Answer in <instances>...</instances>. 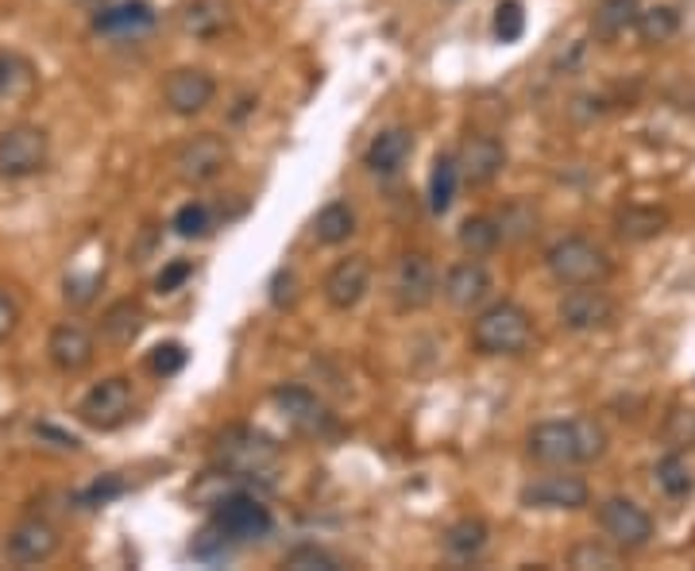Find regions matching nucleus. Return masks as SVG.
<instances>
[{
	"label": "nucleus",
	"instance_id": "58836bf2",
	"mask_svg": "<svg viewBox=\"0 0 695 571\" xmlns=\"http://www.w3.org/2000/svg\"><path fill=\"white\" fill-rule=\"evenodd\" d=\"M283 568H294V571H337L340 560L333 557V552L317 549V544H302V549L286 552Z\"/></svg>",
	"mask_w": 695,
	"mask_h": 571
},
{
	"label": "nucleus",
	"instance_id": "423d86ee",
	"mask_svg": "<svg viewBox=\"0 0 695 571\" xmlns=\"http://www.w3.org/2000/svg\"><path fill=\"white\" fill-rule=\"evenodd\" d=\"M209 521L221 529L224 541H229V544L263 541V537L275 529V518H271V510L255 495H248V490H236V495L221 498V503L213 506V518H209Z\"/></svg>",
	"mask_w": 695,
	"mask_h": 571
},
{
	"label": "nucleus",
	"instance_id": "cd10ccee",
	"mask_svg": "<svg viewBox=\"0 0 695 571\" xmlns=\"http://www.w3.org/2000/svg\"><path fill=\"white\" fill-rule=\"evenodd\" d=\"M487 537H491V529L483 518H460V521H452L449 533H444V549H449L456 560H472L487 549Z\"/></svg>",
	"mask_w": 695,
	"mask_h": 571
},
{
	"label": "nucleus",
	"instance_id": "f704fd0d",
	"mask_svg": "<svg viewBox=\"0 0 695 571\" xmlns=\"http://www.w3.org/2000/svg\"><path fill=\"white\" fill-rule=\"evenodd\" d=\"M568 564L580 568V571H591V568H619V564H622V549H614L611 541H607V544L583 541V544H576V549L568 552Z\"/></svg>",
	"mask_w": 695,
	"mask_h": 571
},
{
	"label": "nucleus",
	"instance_id": "c85d7f7f",
	"mask_svg": "<svg viewBox=\"0 0 695 571\" xmlns=\"http://www.w3.org/2000/svg\"><path fill=\"white\" fill-rule=\"evenodd\" d=\"M460 190V170H456V155H436L433 175H429V209L436 216H444L456 201Z\"/></svg>",
	"mask_w": 695,
	"mask_h": 571
},
{
	"label": "nucleus",
	"instance_id": "aec40b11",
	"mask_svg": "<svg viewBox=\"0 0 695 571\" xmlns=\"http://www.w3.org/2000/svg\"><path fill=\"white\" fill-rule=\"evenodd\" d=\"M271 402L283 410V417L291 421L298 433L317 436V433H325V429L333 425L325 402L314 394V390H306V387H275V390H271Z\"/></svg>",
	"mask_w": 695,
	"mask_h": 571
},
{
	"label": "nucleus",
	"instance_id": "a211bd4d",
	"mask_svg": "<svg viewBox=\"0 0 695 571\" xmlns=\"http://www.w3.org/2000/svg\"><path fill=\"white\" fill-rule=\"evenodd\" d=\"M367 289H371V260H367V255H348V260H340L322 283L325 302L337 313L356 309L367 297Z\"/></svg>",
	"mask_w": 695,
	"mask_h": 571
},
{
	"label": "nucleus",
	"instance_id": "393cba45",
	"mask_svg": "<svg viewBox=\"0 0 695 571\" xmlns=\"http://www.w3.org/2000/svg\"><path fill=\"white\" fill-rule=\"evenodd\" d=\"M638 12H642L638 0H599L596 12H591V31H596L599 43H614L634 28Z\"/></svg>",
	"mask_w": 695,
	"mask_h": 571
},
{
	"label": "nucleus",
	"instance_id": "a878e982",
	"mask_svg": "<svg viewBox=\"0 0 695 571\" xmlns=\"http://www.w3.org/2000/svg\"><path fill=\"white\" fill-rule=\"evenodd\" d=\"M356 236V209L348 201H329L322 213L314 216V240L325 247H340Z\"/></svg>",
	"mask_w": 695,
	"mask_h": 571
},
{
	"label": "nucleus",
	"instance_id": "2f4dec72",
	"mask_svg": "<svg viewBox=\"0 0 695 571\" xmlns=\"http://www.w3.org/2000/svg\"><path fill=\"white\" fill-rule=\"evenodd\" d=\"M498 232H503V244H522V240L537 236V209L529 201H510L498 213Z\"/></svg>",
	"mask_w": 695,
	"mask_h": 571
},
{
	"label": "nucleus",
	"instance_id": "ea45409f",
	"mask_svg": "<svg viewBox=\"0 0 695 571\" xmlns=\"http://www.w3.org/2000/svg\"><path fill=\"white\" fill-rule=\"evenodd\" d=\"M665 441L673 444V452H684L695 444V410H673L665 421Z\"/></svg>",
	"mask_w": 695,
	"mask_h": 571
},
{
	"label": "nucleus",
	"instance_id": "f3484780",
	"mask_svg": "<svg viewBox=\"0 0 695 571\" xmlns=\"http://www.w3.org/2000/svg\"><path fill=\"white\" fill-rule=\"evenodd\" d=\"M46 356L59 367L62 374H82L97 359V340H93L89 328L74 325V320H62L51 328V340H46Z\"/></svg>",
	"mask_w": 695,
	"mask_h": 571
},
{
	"label": "nucleus",
	"instance_id": "4c0bfd02",
	"mask_svg": "<svg viewBox=\"0 0 695 571\" xmlns=\"http://www.w3.org/2000/svg\"><path fill=\"white\" fill-rule=\"evenodd\" d=\"M186 359H190V351H186L178 340H167V343H159V348H151V356H147V371H151L155 379H170V374L182 371Z\"/></svg>",
	"mask_w": 695,
	"mask_h": 571
},
{
	"label": "nucleus",
	"instance_id": "6ab92c4d",
	"mask_svg": "<svg viewBox=\"0 0 695 571\" xmlns=\"http://www.w3.org/2000/svg\"><path fill=\"white\" fill-rule=\"evenodd\" d=\"M155 23H159V15H155V8L147 4V0H120V4L97 8L89 28L108 39H139L147 35Z\"/></svg>",
	"mask_w": 695,
	"mask_h": 571
},
{
	"label": "nucleus",
	"instance_id": "72a5a7b5",
	"mask_svg": "<svg viewBox=\"0 0 695 571\" xmlns=\"http://www.w3.org/2000/svg\"><path fill=\"white\" fill-rule=\"evenodd\" d=\"M170 229H175L182 240L209 236V232H213V209L201 205V201H186V205L175 213V221H170Z\"/></svg>",
	"mask_w": 695,
	"mask_h": 571
},
{
	"label": "nucleus",
	"instance_id": "2eb2a0df",
	"mask_svg": "<svg viewBox=\"0 0 695 571\" xmlns=\"http://www.w3.org/2000/svg\"><path fill=\"white\" fill-rule=\"evenodd\" d=\"M506 167V147L503 139L487 136V131H472V136H464V144H460L456 151V170H460V182L464 186H491L498 175H503Z\"/></svg>",
	"mask_w": 695,
	"mask_h": 571
},
{
	"label": "nucleus",
	"instance_id": "6e6552de",
	"mask_svg": "<svg viewBox=\"0 0 695 571\" xmlns=\"http://www.w3.org/2000/svg\"><path fill=\"white\" fill-rule=\"evenodd\" d=\"M232 162V147L224 136L217 131H198L190 136L175 155V175L182 178L186 186H206L213 178H221Z\"/></svg>",
	"mask_w": 695,
	"mask_h": 571
},
{
	"label": "nucleus",
	"instance_id": "1a4fd4ad",
	"mask_svg": "<svg viewBox=\"0 0 695 571\" xmlns=\"http://www.w3.org/2000/svg\"><path fill=\"white\" fill-rule=\"evenodd\" d=\"M596 518H599V529H603L607 541L622 552L645 549V544L653 541V533H657L650 510H642V506L630 503V498H607V503H599Z\"/></svg>",
	"mask_w": 695,
	"mask_h": 571
},
{
	"label": "nucleus",
	"instance_id": "37998d69",
	"mask_svg": "<svg viewBox=\"0 0 695 571\" xmlns=\"http://www.w3.org/2000/svg\"><path fill=\"white\" fill-rule=\"evenodd\" d=\"M271 302H275L278 309L298 302V275H294V271H278L275 283H271Z\"/></svg>",
	"mask_w": 695,
	"mask_h": 571
},
{
	"label": "nucleus",
	"instance_id": "b1692460",
	"mask_svg": "<svg viewBox=\"0 0 695 571\" xmlns=\"http://www.w3.org/2000/svg\"><path fill=\"white\" fill-rule=\"evenodd\" d=\"M35 66L23 54L0 51V105H23L35 97Z\"/></svg>",
	"mask_w": 695,
	"mask_h": 571
},
{
	"label": "nucleus",
	"instance_id": "f257e3e1",
	"mask_svg": "<svg viewBox=\"0 0 695 571\" xmlns=\"http://www.w3.org/2000/svg\"><path fill=\"white\" fill-rule=\"evenodd\" d=\"M607 452V429L591 417H565V421H541L529 429L526 456L541 467H583L603 459Z\"/></svg>",
	"mask_w": 695,
	"mask_h": 571
},
{
	"label": "nucleus",
	"instance_id": "c9c22d12",
	"mask_svg": "<svg viewBox=\"0 0 695 571\" xmlns=\"http://www.w3.org/2000/svg\"><path fill=\"white\" fill-rule=\"evenodd\" d=\"M101 283H105V271H70L66 283H62V297H66L74 309H82V305H89L93 297H97Z\"/></svg>",
	"mask_w": 695,
	"mask_h": 571
},
{
	"label": "nucleus",
	"instance_id": "412c9836",
	"mask_svg": "<svg viewBox=\"0 0 695 571\" xmlns=\"http://www.w3.org/2000/svg\"><path fill=\"white\" fill-rule=\"evenodd\" d=\"M410 155H413V131L402 128V124H394V128H382L379 136L367 144L364 167L379 178H390L410 162Z\"/></svg>",
	"mask_w": 695,
	"mask_h": 571
},
{
	"label": "nucleus",
	"instance_id": "79ce46f5",
	"mask_svg": "<svg viewBox=\"0 0 695 571\" xmlns=\"http://www.w3.org/2000/svg\"><path fill=\"white\" fill-rule=\"evenodd\" d=\"M190 275H193V263L190 260H175V263H167V267L159 271V278H155V289H159V294H175V289L182 286Z\"/></svg>",
	"mask_w": 695,
	"mask_h": 571
},
{
	"label": "nucleus",
	"instance_id": "9b49d317",
	"mask_svg": "<svg viewBox=\"0 0 695 571\" xmlns=\"http://www.w3.org/2000/svg\"><path fill=\"white\" fill-rule=\"evenodd\" d=\"M390 289H394V302H398V309L402 313H418V309H425V305H433L436 289H441L433 260H429L425 252L398 255Z\"/></svg>",
	"mask_w": 695,
	"mask_h": 571
},
{
	"label": "nucleus",
	"instance_id": "0eeeda50",
	"mask_svg": "<svg viewBox=\"0 0 695 571\" xmlns=\"http://www.w3.org/2000/svg\"><path fill=\"white\" fill-rule=\"evenodd\" d=\"M51 159V136L39 124H12L0 131V178H31Z\"/></svg>",
	"mask_w": 695,
	"mask_h": 571
},
{
	"label": "nucleus",
	"instance_id": "ddd939ff",
	"mask_svg": "<svg viewBox=\"0 0 695 571\" xmlns=\"http://www.w3.org/2000/svg\"><path fill=\"white\" fill-rule=\"evenodd\" d=\"M614 297L599 286H568V294L560 297L557 317L568 332H599L614 320Z\"/></svg>",
	"mask_w": 695,
	"mask_h": 571
},
{
	"label": "nucleus",
	"instance_id": "5701e85b",
	"mask_svg": "<svg viewBox=\"0 0 695 571\" xmlns=\"http://www.w3.org/2000/svg\"><path fill=\"white\" fill-rule=\"evenodd\" d=\"M665 229H668V213L657 205H626L614 213V236L626 240V244L657 240Z\"/></svg>",
	"mask_w": 695,
	"mask_h": 571
},
{
	"label": "nucleus",
	"instance_id": "20e7f679",
	"mask_svg": "<svg viewBox=\"0 0 695 571\" xmlns=\"http://www.w3.org/2000/svg\"><path fill=\"white\" fill-rule=\"evenodd\" d=\"M545 267L560 286H603L614 275L611 255L588 236H565L545 252Z\"/></svg>",
	"mask_w": 695,
	"mask_h": 571
},
{
	"label": "nucleus",
	"instance_id": "473e14b6",
	"mask_svg": "<svg viewBox=\"0 0 695 571\" xmlns=\"http://www.w3.org/2000/svg\"><path fill=\"white\" fill-rule=\"evenodd\" d=\"M653 479H657V487L665 490L668 498H684L692 490V472H688V464L681 459V452H668L665 459H657Z\"/></svg>",
	"mask_w": 695,
	"mask_h": 571
},
{
	"label": "nucleus",
	"instance_id": "f03ea898",
	"mask_svg": "<svg viewBox=\"0 0 695 571\" xmlns=\"http://www.w3.org/2000/svg\"><path fill=\"white\" fill-rule=\"evenodd\" d=\"M537 328L529 309H522L518 302H495L487 309L475 313L472 320V348L480 356H503V359H518L534 348Z\"/></svg>",
	"mask_w": 695,
	"mask_h": 571
},
{
	"label": "nucleus",
	"instance_id": "7c9ffc66",
	"mask_svg": "<svg viewBox=\"0 0 695 571\" xmlns=\"http://www.w3.org/2000/svg\"><path fill=\"white\" fill-rule=\"evenodd\" d=\"M182 28L198 39H213L229 28V4L224 0H193L182 12Z\"/></svg>",
	"mask_w": 695,
	"mask_h": 571
},
{
	"label": "nucleus",
	"instance_id": "e433bc0d",
	"mask_svg": "<svg viewBox=\"0 0 695 571\" xmlns=\"http://www.w3.org/2000/svg\"><path fill=\"white\" fill-rule=\"evenodd\" d=\"M495 35L498 43H518V39L526 35V8H522V0H498Z\"/></svg>",
	"mask_w": 695,
	"mask_h": 571
},
{
	"label": "nucleus",
	"instance_id": "dca6fc26",
	"mask_svg": "<svg viewBox=\"0 0 695 571\" xmlns=\"http://www.w3.org/2000/svg\"><path fill=\"white\" fill-rule=\"evenodd\" d=\"M491 289H495V283H491V271L483 267V260H472V255H467V260L452 263V267L444 271L441 294H444V302L460 313H472V309H480V305H487Z\"/></svg>",
	"mask_w": 695,
	"mask_h": 571
},
{
	"label": "nucleus",
	"instance_id": "c756f323",
	"mask_svg": "<svg viewBox=\"0 0 695 571\" xmlns=\"http://www.w3.org/2000/svg\"><path fill=\"white\" fill-rule=\"evenodd\" d=\"M456 240H460V247L472 255V260H483V255L498 252V244H503V232H498L495 216H467V221L460 224Z\"/></svg>",
	"mask_w": 695,
	"mask_h": 571
},
{
	"label": "nucleus",
	"instance_id": "4be33fe9",
	"mask_svg": "<svg viewBox=\"0 0 695 571\" xmlns=\"http://www.w3.org/2000/svg\"><path fill=\"white\" fill-rule=\"evenodd\" d=\"M144 328H147V309L136 297H120V302H113L101 313V340L116 351L131 348V343L144 336Z\"/></svg>",
	"mask_w": 695,
	"mask_h": 571
},
{
	"label": "nucleus",
	"instance_id": "f8f14e48",
	"mask_svg": "<svg viewBox=\"0 0 695 571\" xmlns=\"http://www.w3.org/2000/svg\"><path fill=\"white\" fill-rule=\"evenodd\" d=\"M217 101V77L206 66H178L162 82V105L175 116H201Z\"/></svg>",
	"mask_w": 695,
	"mask_h": 571
},
{
	"label": "nucleus",
	"instance_id": "7ed1b4c3",
	"mask_svg": "<svg viewBox=\"0 0 695 571\" xmlns=\"http://www.w3.org/2000/svg\"><path fill=\"white\" fill-rule=\"evenodd\" d=\"M278 459H283V448L267 433L248 425H229L213 444V464L244 483H271V475L278 472Z\"/></svg>",
	"mask_w": 695,
	"mask_h": 571
},
{
	"label": "nucleus",
	"instance_id": "9d476101",
	"mask_svg": "<svg viewBox=\"0 0 695 571\" xmlns=\"http://www.w3.org/2000/svg\"><path fill=\"white\" fill-rule=\"evenodd\" d=\"M518 503L526 510H583L591 503V487L580 475H568V467H557V475L526 483L518 490Z\"/></svg>",
	"mask_w": 695,
	"mask_h": 571
},
{
	"label": "nucleus",
	"instance_id": "a19ab883",
	"mask_svg": "<svg viewBox=\"0 0 695 571\" xmlns=\"http://www.w3.org/2000/svg\"><path fill=\"white\" fill-rule=\"evenodd\" d=\"M116 495H124V483L116 479V475H105V479H97L89 490H82L77 495V503L85 506V510H93V506H105V503H113Z\"/></svg>",
	"mask_w": 695,
	"mask_h": 571
},
{
	"label": "nucleus",
	"instance_id": "39448f33",
	"mask_svg": "<svg viewBox=\"0 0 695 571\" xmlns=\"http://www.w3.org/2000/svg\"><path fill=\"white\" fill-rule=\"evenodd\" d=\"M131 410H136V387L128 374H108L97 387L85 390V398L77 402V421L93 433H113V429L128 425Z\"/></svg>",
	"mask_w": 695,
	"mask_h": 571
},
{
	"label": "nucleus",
	"instance_id": "bb28decb",
	"mask_svg": "<svg viewBox=\"0 0 695 571\" xmlns=\"http://www.w3.org/2000/svg\"><path fill=\"white\" fill-rule=\"evenodd\" d=\"M634 31L638 39H642L645 46H661L668 43V39L681 31V12H676L673 4H653V8H642L634 20Z\"/></svg>",
	"mask_w": 695,
	"mask_h": 571
},
{
	"label": "nucleus",
	"instance_id": "c03bdc74",
	"mask_svg": "<svg viewBox=\"0 0 695 571\" xmlns=\"http://www.w3.org/2000/svg\"><path fill=\"white\" fill-rule=\"evenodd\" d=\"M15 325H20V305H15L12 294H4V289H0V343H4L8 336L15 332Z\"/></svg>",
	"mask_w": 695,
	"mask_h": 571
},
{
	"label": "nucleus",
	"instance_id": "4468645a",
	"mask_svg": "<svg viewBox=\"0 0 695 571\" xmlns=\"http://www.w3.org/2000/svg\"><path fill=\"white\" fill-rule=\"evenodd\" d=\"M59 544H62V537L51 521L46 518H23L8 529L4 560L8 564H15V568H35V564H46V560L59 552Z\"/></svg>",
	"mask_w": 695,
	"mask_h": 571
}]
</instances>
